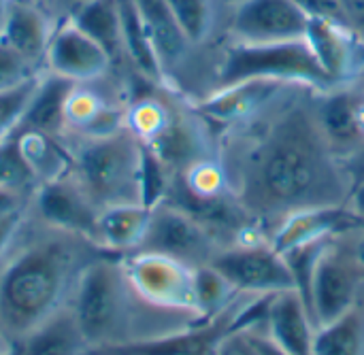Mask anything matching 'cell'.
<instances>
[{
    "mask_svg": "<svg viewBox=\"0 0 364 355\" xmlns=\"http://www.w3.org/2000/svg\"><path fill=\"white\" fill-rule=\"evenodd\" d=\"M354 260L363 266L364 271V236L358 241V245H356V249H354Z\"/></svg>",
    "mask_w": 364,
    "mask_h": 355,
    "instance_id": "cell-42",
    "label": "cell"
},
{
    "mask_svg": "<svg viewBox=\"0 0 364 355\" xmlns=\"http://www.w3.org/2000/svg\"><path fill=\"white\" fill-rule=\"evenodd\" d=\"M363 132H364V109H363Z\"/></svg>",
    "mask_w": 364,
    "mask_h": 355,
    "instance_id": "cell-46",
    "label": "cell"
},
{
    "mask_svg": "<svg viewBox=\"0 0 364 355\" xmlns=\"http://www.w3.org/2000/svg\"><path fill=\"white\" fill-rule=\"evenodd\" d=\"M83 2H87V0H62V4H64V9H66V15H68L75 6H79V4H83Z\"/></svg>",
    "mask_w": 364,
    "mask_h": 355,
    "instance_id": "cell-43",
    "label": "cell"
},
{
    "mask_svg": "<svg viewBox=\"0 0 364 355\" xmlns=\"http://www.w3.org/2000/svg\"><path fill=\"white\" fill-rule=\"evenodd\" d=\"M30 183H34V177L19 153L17 141L13 136L0 141V187L26 190Z\"/></svg>",
    "mask_w": 364,
    "mask_h": 355,
    "instance_id": "cell-33",
    "label": "cell"
},
{
    "mask_svg": "<svg viewBox=\"0 0 364 355\" xmlns=\"http://www.w3.org/2000/svg\"><path fill=\"white\" fill-rule=\"evenodd\" d=\"M32 213L51 228L73 232L96 243L100 209L94 204L73 170L38 183L32 192Z\"/></svg>",
    "mask_w": 364,
    "mask_h": 355,
    "instance_id": "cell-9",
    "label": "cell"
},
{
    "mask_svg": "<svg viewBox=\"0 0 364 355\" xmlns=\"http://www.w3.org/2000/svg\"><path fill=\"white\" fill-rule=\"evenodd\" d=\"M218 355H260L258 349L252 345L247 332H230L222 339Z\"/></svg>",
    "mask_w": 364,
    "mask_h": 355,
    "instance_id": "cell-36",
    "label": "cell"
},
{
    "mask_svg": "<svg viewBox=\"0 0 364 355\" xmlns=\"http://www.w3.org/2000/svg\"><path fill=\"white\" fill-rule=\"evenodd\" d=\"M305 40L335 87L364 68V38L348 23L309 17Z\"/></svg>",
    "mask_w": 364,
    "mask_h": 355,
    "instance_id": "cell-14",
    "label": "cell"
},
{
    "mask_svg": "<svg viewBox=\"0 0 364 355\" xmlns=\"http://www.w3.org/2000/svg\"><path fill=\"white\" fill-rule=\"evenodd\" d=\"M245 0H215V6L218 9H230V13L239 6V4H243Z\"/></svg>",
    "mask_w": 364,
    "mask_h": 355,
    "instance_id": "cell-41",
    "label": "cell"
},
{
    "mask_svg": "<svg viewBox=\"0 0 364 355\" xmlns=\"http://www.w3.org/2000/svg\"><path fill=\"white\" fill-rule=\"evenodd\" d=\"M66 19L90 38H94L111 55L113 62L124 55L117 0H87L75 6Z\"/></svg>",
    "mask_w": 364,
    "mask_h": 355,
    "instance_id": "cell-26",
    "label": "cell"
},
{
    "mask_svg": "<svg viewBox=\"0 0 364 355\" xmlns=\"http://www.w3.org/2000/svg\"><path fill=\"white\" fill-rule=\"evenodd\" d=\"M66 143L70 170L102 211L117 204H141V147L139 136L122 126L107 134H70Z\"/></svg>",
    "mask_w": 364,
    "mask_h": 355,
    "instance_id": "cell-4",
    "label": "cell"
},
{
    "mask_svg": "<svg viewBox=\"0 0 364 355\" xmlns=\"http://www.w3.org/2000/svg\"><path fill=\"white\" fill-rule=\"evenodd\" d=\"M348 23L364 38V0H339Z\"/></svg>",
    "mask_w": 364,
    "mask_h": 355,
    "instance_id": "cell-38",
    "label": "cell"
},
{
    "mask_svg": "<svg viewBox=\"0 0 364 355\" xmlns=\"http://www.w3.org/2000/svg\"><path fill=\"white\" fill-rule=\"evenodd\" d=\"M143 145H147L173 175H181L194 164L209 160L200 121L194 115L177 113L171 109L160 130Z\"/></svg>",
    "mask_w": 364,
    "mask_h": 355,
    "instance_id": "cell-17",
    "label": "cell"
},
{
    "mask_svg": "<svg viewBox=\"0 0 364 355\" xmlns=\"http://www.w3.org/2000/svg\"><path fill=\"white\" fill-rule=\"evenodd\" d=\"M0 341H4V339H2V337H0Z\"/></svg>",
    "mask_w": 364,
    "mask_h": 355,
    "instance_id": "cell-47",
    "label": "cell"
},
{
    "mask_svg": "<svg viewBox=\"0 0 364 355\" xmlns=\"http://www.w3.org/2000/svg\"><path fill=\"white\" fill-rule=\"evenodd\" d=\"M55 26L47 13L30 0H13L0 38L38 70H45V55Z\"/></svg>",
    "mask_w": 364,
    "mask_h": 355,
    "instance_id": "cell-21",
    "label": "cell"
},
{
    "mask_svg": "<svg viewBox=\"0 0 364 355\" xmlns=\"http://www.w3.org/2000/svg\"><path fill=\"white\" fill-rule=\"evenodd\" d=\"M267 330L273 345L286 355H311L316 322L296 290H286L273 296L267 315Z\"/></svg>",
    "mask_w": 364,
    "mask_h": 355,
    "instance_id": "cell-18",
    "label": "cell"
},
{
    "mask_svg": "<svg viewBox=\"0 0 364 355\" xmlns=\"http://www.w3.org/2000/svg\"><path fill=\"white\" fill-rule=\"evenodd\" d=\"M290 85L256 117L232 126L224 151L230 192L256 222L279 224L303 209L346 204L350 198L335 151L320 130L316 100Z\"/></svg>",
    "mask_w": 364,
    "mask_h": 355,
    "instance_id": "cell-1",
    "label": "cell"
},
{
    "mask_svg": "<svg viewBox=\"0 0 364 355\" xmlns=\"http://www.w3.org/2000/svg\"><path fill=\"white\" fill-rule=\"evenodd\" d=\"M117 6H119V21H122L124 55L132 62V66L139 70V75L145 81L154 85H162L166 81V72L145 30V23L139 15L134 0H117Z\"/></svg>",
    "mask_w": 364,
    "mask_h": 355,
    "instance_id": "cell-25",
    "label": "cell"
},
{
    "mask_svg": "<svg viewBox=\"0 0 364 355\" xmlns=\"http://www.w3.org/2000/svg\"><path fill=\"white\" fill-rule=\"evenodd\" d=\"M294 2L307 17H320V19L348 23V17L339 4V0H294Z\"/></svg>",
    "mask_w": 364,
    "mask_h": 355,
    "instance_id": "cell-35",
    "label": "cell"
},
{
    "mask_svg": "<svg viewBox=\"0 0 364 355\" xmlns=\"http://www.w3.org/2000/svg\"><path fill=\"white\" fill-rule=\"evenodd\" d=\"M360 271L363 266L356 260L348 262L333 245L322 251L309 290V313L318 328L333 324L356 307Z\"/></svg>",
    "mask_w": 364,
    "mask_h": 355,
    "instance_id": "cell-10",
    "label": "cell"
},
{
    "mask_svg": "<svg viewBox=\"0 0 364 355\" xmlns=\"http://www.w3.org/2000/svg\"><path fill=\"white\" fill-rule=\"evenodd\" d=\"M13 355H19V351H17V347H15V349H13Z\"/></svg>",
    "mask_w": 364,
    "mask_h": 355,
    "instance_id": "cell-45",
    "label": "cell"
},
{
    "mask_svg": "<svg viewBox=\"0 0 364 355\" xmlns=\"http://www.w3.org/2000/svg\"><path fill=\"white\" fill-rule=\"evenodd\" d=\"M11 2H13V0H0V34H2V30H4V23H6V17H9Z\"/></svg>",
    "mask_w": 364,
    "mask_h": 355,
    "instance_id": "cell-40",
    "label": "cell"
},
{
    "mask_svg": "<svg viewBox=\"0 0 364 355\" xmlns=\"http://www.w3.org/2000/svg\"><path fill=\"white\" fill-rule=\"evenodd\" d=\"M79 83H73L64 77L51 75L43 70L36 89L26 106V113L15 130V134L21 132H41L47 136L62 138L66 134V106L73 89ZM13 134V136H15Z\"/></svg>",
    "mask_w": 364,
    "mask_h": 355,
    "instance_id": "cell-19",
    "label": "cell"
},
{
    "mask_svg": "<svg viewBox=\"0 0 364 355\" xmlns=\"http://www.w3.org/2000/svg\"><path fill=\"white\" fill-rule=\"evenodd\" d=\"M309 17L294 0H245L230 13L228 30L239 43L305 38Z\"/></svg>",
    "mask_w": 364,
    "mask_h": 355,
    "instance_id": "cell-11",
    "label": "cell"
},
{
    "mask_svg": "<svg viewBox=\"0 0 364 355\" xmlns=\"http://www.w3.org/2000/svg\"><path fill=\"white\" fill-rule=\"evenodd\" d=\"M252 79L303 83L320 89L335 87L305 38L279 43L235 40L230 47H226L218 70L220 85L226 87Z\"/></svg>",
    "mask_w": 364,
    "mask_h": 355,
    "instance_id": "cell-5",
    "label": "cell"
},
{
    "mask_svg": "<svg viewBox=\"0 0 364 355\" xmlns=\"http://www.w3.org/2000/svg\"><path fill=\"white\" fill-rule=\"evenodd\" d=\"M19 355H85L87 343L70 302L49 315L17 345Z\"/></svg>",
    "mask_w": 364,
    "mask_h": 355,
    "instance_id": "cell-22",
    "label": "cell"
},
{
    "mask_svg": "<svg viewBox=\"0 0 364 355\" xmlns=\"http://www.w3.org/2000/svg\"><path fill=\"white\" fill-rule=\"evenodd\" d=\"M70 307L85 337L87 351L154 339L158 334L147 326L151 315L171 313L154 307L132 288L122 256L115 253L100 256L83 268Z\"/></svg>",
    "mask_w": 364,
    "mask_h": 355,
    "instance_id": "cell-3",
    "label": "cell"
},
{
    "mask_svg": "<svg viewBox=\"0 0 364 355\" xmlns=\"http://www.w3.org/2000/svg\"><path fill=\"white\" fill-rule=\"evenodd\" d=\"M311 355H364V324L356 307L316 330Z\"/></svg>",
    "mask_w": 364,
    "mask_h": 355,
    "instance_id": "cell-28",
    "label": "cell"
},
{
    "mask_svg": "<svg viewBox=\"0 0 364 355\" xmlns=\"http://www.w3.org/2000/svg\"><path fill=\"white\" fill-rule=\"evenodd\" d=\"M26 207V196L23 190H11V187H0V222L15 213L17 209Z\"/></svg>",
    "mask_w": 364,
    "mask_h": 355,
    "instance_id": "cell-37",
    "label": "cell"
},
{
    "mask_svg": "<svg viewBox=\"0 0 364 355\" xmlns=\"http://www.w3.org/2000/svg\"><path fill=\"white\" fill-rule=\"evenodd\" d=\"M350 209L364 219V183L350 194Z\"/></svg>",
    "mask_w": 364,
    "mask_h": 355,
    "instance_id": "cell-39",
    "label": "cell"
},
{
    "mask_svg": "<svg viewBox=\"0 0 364 355\" xmlns=\"http://www.w3.org/2000/svg\"><path fill=\"white\" fill-rule=\"evenodd\" d=\"M41 75L21 83V85H15L11 89L0 92V141H6L15 134V130H17V126L26 113V106H28L34 89H36Z\"/></svg>",
    "mask_w": 364,
    "mask_h": 355,
    "instance_id": "cell-32",
    "label": "cell"
},
{
    "mask_svg": "<svg viewBox=\"0 0 364 355\" xmlns=\"http://www.w3.org/2000/svg\"><path fill=\"white\" fill-rule=\"evenodd\" d=\"M19 153L30 168L34 183H45L70 170V153L62 138L41 132H21L13 136Z\"/></svg>",
    "mask_w": 364,
    "mask_h": 355,
    "instance_id": "cell-27",
    "label": "cell"
},
{
    "mask_svg": "<svg viewBox=\"0 0 364 355\" xmlns=\"http://www.w3.org/2000/svg\"><path fill=\"white\" fill-rule=\"evenodd\" d=\"M134 4L166 72L186 58L192 45L181 32L166 0H134Z\"/></svg>",
    "mask_w": 364,
    "mask_h": 355,
    "instance_id": "cell-24",
    "label": "cell"
},
{
    "mask_svg": "<svg viewBox=\"0 0 364 355\" xmlns=\"http://www.w3.org/2000/svg\"><path fill=\"white\" fill-rule=\"evenodd\" d=\"M290 85L294 83L273 81V79H252V81L232 83L220 87L213 96L203 100L196 106V115L224 126H239L262 113Z\"/></svg>",
    "mask_w": 364,
    "mask_h": 355,
    "instance_id": "cell-16",
    "label": "cell"
},
{
    "mask_svg": "<svg viewBox=\"0 0 364 355\" xmlns=\"http://www.w3.org/2000/svg\"><path fill=\"white\" fill-rule=\"evenodd\" d=\"M364 228V219L348 204L311 207L288 215L275 230L271 245L284 253L292 247L318 241H331L343 232Z\"/></svg>",
    "mask_w": 364,
    "mask_h": 355,
    "instance_id": "cell-15",
    "label": "cell"
},
{
    "mask_svg": "<svg viewBox=\"0 0 364 355\" xmlns=\"http://www.w3.org/2000/svg\"><path fill=\"white\" fill-rule=\"evenodd\" d=\"M364 100L352 89L331 87L316 100V117L322 134L331 143L333 151L354 149L364 143L363 132Z\"/></svg>",
    "mask_w": 364,
    "mask_h": 355,
    "instance_id": "cell-20",
    "label": "cell"
},
{
    "mask_svg": "<svg viewBox=\"0 0 364 355\" xmlns=\"http://www.w3.org/2000/svg\"><path fill=\"white\" fill-rule=\"evenodd\" d=\"M194 292L200 322H209L235 302L237 290L211 266L194 268Z\"/></svg>",
    "mask_w": 364,
    "mask_h": 355,
    "instance_id": "cell-29",
    "label": "cell"
},
{
    "mask_svg": "<svg viewBox=\"0 0 364 355\" xmlns=\"http://www.w3.org/2000/svg\"><path fill=\"white\" fill-rule=\"evenodd\" d=\"M111 64V55L68 19L55 26L45 55L47 72L81 85L105 77Z\"/></svg>",
    "mask_w": 364,
    "mask_h": 355,
    "instance_id": "cell-13",
    "label": "cell"
},
{
    "mask_svg": "<svg viewBox=\"0 0 364 355\" xmlns=\"http://www.w3.org/2000/svg\"><path fill=\"white\" fill-rule=\"evenodd\" d=\"M181 32L190 45H200L209 38L215 23V0H166Z\"/></svg>",
    "mask_w": 364,
    "mask_h": 355,
    "instance_id": "cell-30",
    "label": "cell"
},
{
    "mask_svg": "<svg viewBox=\"0 0 364 355\" xmlns=\"http://www.w3.org/2000/svg\"><path fill=\"white\" fill-rule=\"evenodd\" d=\"M237 302L209 322H198L181 330L139 341L124 347L92 349L85 355H218L222 339L235 332Z\"/></svg>",
    "mask_w": 364,
    "mask_h": 355,
    "instance_id": "cell-12",
    "label": "cell"
},
{
    "mask_svg": "<svg viewBox=\"0 0 364 355\" xmlns=\"http://www.w3.org/2000/svg\"><path fill=\"white\" fill-rule=\"evenodd\" d=\"M122 262L132 288L147 302L158 309L200 322L192 266H186L166 256L145 251L126 253L122 256Z\"/></svg>",
    "mask_w": 364,
    "mask_h": 355,
    "instance_id": "cell-6",
    "label": "cell"
},
{
    "mask_svg": "<svg viewBox=\"0 0 364 355\" xmlns=\"http://www.w3.org/2000/svg\"><path fill=\"white\" fill-rule=\"evenodd\" d=\"M151 209L143 204H117L107 207L98 215L96 243L117 256H126L139 249L147 226H149Z\"/></svg>",
    "mask_w": 364,
    "mask_h": 355,
    "instance_id": "cell-23",
    "label": "cell"
},
{
    "mask_svg": "<svg viewBox=\"0 0 364 355\" xmlns=\"http://www.w3.org/2000/svg\"><path fill=\"white\" fill-rule=\"evenodd\" d=\"M173 181V173L164 166V162L147 147H141V204L147 209H156L166 200L168 187Z\"/></svg>",
    "mask_w": 364,
    "mask_h": 355,
    "instance_id": "cell-31",
    "label": "cell"
},
{
    "mask_svg": "<svg viewBox=\"0 0 364 355\" xmlns=\"http://www.w3.org/2000/svg\"><path fill=\"white\" fill-rule=\"evenodd\" d=\"M136 251L166 256L186 266L198 268L211 264L218 253V243L213 232L192 215L162 202L151 209L147 232Z\"/></svg>",
    "mask_w": 364,
    "mask_h": 355,
    "instance_id": "cell-7",
    "label": "cell"
},
{
    "mask_svg": "<svg viewBox=\"0 0 364 355\" xmlns=\"http://www.w3.org/2000/svg\"><path fill=\"white\" fill-rule=\"evenodd\" d=\"M43 70L32 66L26 58H21L9 43L0 38V92L11 89L15 85H21L34 77H38Z\"/></svg>",
    "mask_w": 364,
    "mask_h": 355,
    "instance_id": "cell-34",
    "label": "cell"
},
{
    "mask_svg": "<svg viewBox=\"0 0 364 355\" xmlns=\"http://www.w3.org/2000/svg\"><path fill=\"white\" fill-rule=\"evenodd\" d=\"M211 266L241 294L262 296L296 290L284 256L271 243H247L218 251Z\"/></svg>",
    "mask_w": 364,
    "mask_h": 355,
    "instance_id": "cell-8",
    "label": "cell"
},
{
    "mask_svg": "<svg viewBox=\"0 0 364 355\" xmlns=\"http://www.w3.org/2000/svg\"><path fill=\"white\" fill-rule=\"evenodd\" d=\"M13 349H15V345H11L6 341H0V355H13Z\"/></svg>",
    "mask_w": 364,
    "mask_h": 355,
    "instance_id": "cell-44",
    "label": "cell"
},
{
    "mask_svg": "<svg viewBox=\"0 0 364 355\" xmlns=\"http://www.w3.org/2000/svg\"><path fill=\"white\" fill-rule=\"evenodd\" d=\"M94 241L26 217L0 258V337L17 345L66 307L83 268L107 256ZM117 256V253H115Z\"/></svg>",
    "mask_w": 364,
    "mask_h": 355,
    "instance_id": "cell-2",
    "label": "cell"
}]
</instances>
